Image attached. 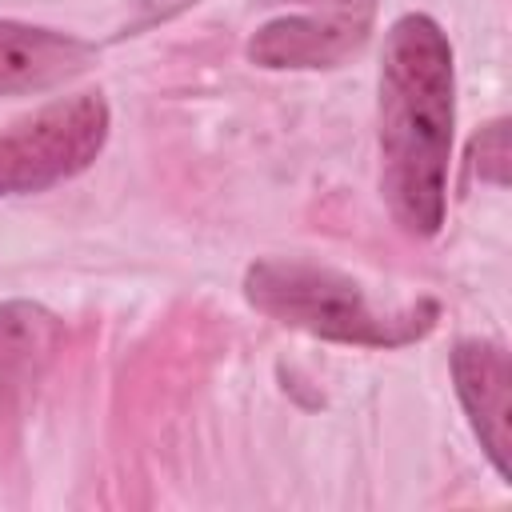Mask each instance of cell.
Masks as SVG:
<instances>
[{
	"mask_svg": "<svg viewBox=\"0 0 512 512\" xmlns=\"http://www.w3.org/2000/svg\"><path fill=\"white\" fill-rule=\"evenodd\" d=\"M456 120L452 44L444 28L408 12L388 28L380 68V192L396 224L432 236L444 224Z\"/></svg>",
	"mask_w": 512,
	"mask_h": 512,
	"instance_id": "6da1fadb",
	"label": "cell"
},
{
	"mask_svg": "<svg viewBox=\"0 0 512 512\" xmlns=\"http://www.w3.org/2000/svg\"><path fill=\"white\" fill-rule=\"evenodd\" d=\"M244 296L264 316L308 336L364 348H400L436 328L440 304L416 300L400 312H380L364 288L308 260H256L244 272Z\"/></svg>",
	"mask_w": 512,
	"mask_h": 512,
	"instance_id": "7a4b0ae2",
	"label": "cell"
},
{
	"mask_svg": "<svg viewBox=\"0 0 512 512\" xmlns=\"http://www.w3.org/2000/svg\"><path fill=\"white\" fill-rule=\"evenodd\" d=\"M108 140V104L80 92L0 128V196L40 192L84 172Z\"/></svg>",
	"mask_w": 512,
	"mask_h": 512,
	"instance_id": "3957f363",
	"label": "cell"
},
{
	"mask_svg": "<svg viewBox=\"0 0 512 512\" xmlns=\"http://www.w3.org/2000/svg\"><path fill=\"white\" fill-rule=\"evenodd\" d=\"M308 12L276 16L248 40V60L260 68H336L372 28L376 0H300Z\"/></svg>",
	"mask_w": 512,
	"mask_h": 512,
	"instance_id": "277c9868",
	"label": "cell"
},
{
	"mask_svg": "<svg viewBox=\"0 0 512 512\" xmlns=\"http://www.w3.org/2000/svg\"><path fill=\"white\" fill-rule=\"evenodd\" d=\"M452 380L456 396L488 452L492 468L508 480L512 476V432H508V404H512V364L508 352L492 340H460L452 348Z\"/></svg>",
	"mask_w": 512,
	"mask_h": 512,
	"instance_id": "5b68a950",
	"label": "cell"
},
{
	"mask_svg": "<svg viewBox=\"0 0 512 512\" xmlns=\"http://www.w3.org/2000/svg\"><path fill=\"white\" fill-rule=\"evenodd\" d=\"M88 64L92 44L52 28L0 20V96L52 88L60 80H72Z\"/></svg>",
	"mask_w": 512,
	"mask_h": 512,
	"instance_id": "8992f818",
	"label": "cell"
},
{
	"mask_svg": "<svg viewBox=\"0 0 512 512\" xmlns=\"http://www.w3.org/2000/svg\"><path fill=\"white\" fill-rule=\"evenodd\" d=\"M56 344L60 320L48 308L32 300L0 304V432L16 416L24 392L44 376Z\"/></svg>",
	"mask_w": 512,
	"mask_h": 512,
	"instance_id": "52a82bcc",
	"label": "cell"
},
{
	"mask_svg": "<svg viewBox=\"0 0 512 512\" xmlns=\"http://www.w3.org/2000/svg\"><path fill=\"white\" fill-rule=\"evenodd\" d=\"M472 168L488 184H508V120H492L472 140Z\"/></svg>",
	"mask_w": 512,
	"mask_h": 512,
	"instance_id": "ba28073f",
	"label": "cell"
}]
</instances>
